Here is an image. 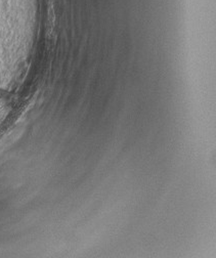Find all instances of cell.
<instances>
[{
  "instance_id": "cell-1",
  "label": "cell",
  "mask_w": 216,
  "mask_h": 258,
  "mask_svg": "<svg viewBox=\"0 0 216 258\" xmlns=\"http://www.w3.org/2000/svg\"><path fill=\"white\" fill-rule=\"evenodd\" d=\"M12 109V100L9 93L0 90V125L7 119Z\"/></svg>"
}]
</instances>
